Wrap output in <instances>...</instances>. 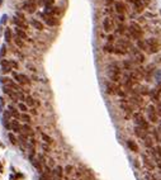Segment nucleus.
Listing matches in <instances>:
<instances>
[{
    "label": "nucleus",
    "mask_w": 161,
    "mask_h": 180,
    "mask_svg": "<svg viewBox=\"0 0 161 180\" xmlns=\"http://www.w3.org/2000/svg\"><path fill=\"white\" fill-rule=\"evenodd\" d=\"M13 68V65H11V61H8V60H3L1 61V70L4 74H8L9 71H11Z\"/></svg>",
    "instance_id": "10"
},
{
    "label": "nucleus",
    "mask_w": 161,
    "mask_h": 180,
    "mask_svg": "<svg viewBox=\"0 0 161 180\" xmlns=\"http://www.w3.org/2000/svg\"><path fill=\"white\" fill-rule=\"evenodd\" d=\"M72 170H74V167H72L71 165H67L66 167H65V173H66L67 175H68V174H71V173H72Z\"/></svg>",
    "instance_id": "39"
},
{
    "label": "nucleus",
    "mask_w": 161,
    "mask_h": 180,
    "mask_svg": "<svg viewBox=\"0 0 161 180\" xmlns=\"http://www.w3.org/2000/svg\"><path fill=\"white\" fill-rule=\"evenodd\" d=\"M108 76L112 81H118L119 80V76H121V71H119V67L117 65H110L108 67Z\"/></svg>",
    "instance_id": "1"
},
{
    "label": "nucleus",
    "mask_w": 161,
    "mask_h": 180,
    "mask_svg": "<svg viewBox=\"0 0 161 180\" xmlns=\"http://www.w3.org/2000/svg\"><path fill=\"white\" fill-rule=\"evenodd\" d=\"M15 17H18L19 19H22V20H24V22H25V17H24V14L20 13V11H17V15H15Z\"/></svg>",
    "instance_id": "41"
},
{
    "label": "nucleus",
    "mask_w": 161,
    "mask_h": 180,
    "mask_svg": "<svg viewBox=\"0 0 161 180\" xmlns=\"http://www.w3.org/2000/svg\"><path fill=\"white\" fill-rule=\"evenodd\" d=\"M135 9H136V11H138V13L143 10V5L140 0H135Z\"/></svg>",
    "instance_id": "30"
},
{
    "label": "nucleus",
    "mask_w": 161,
    "mask_h": 180,
    "mask_svg": "<svg viewBox=\"0 0 161 180\" xmlns=\"http://www.w3.org/2000/svg\"><path fill=\"white\" fill-rule=\"evenodd\" d=\"M8 110L10 112L11 117H13L14 119H18V118L20 117V116H19V112H18L17 109H15V107H14V105H11V104H10V105H8Z\"/></svg>",
    "instance_id": "18"
},
{
    "label": "nucleus",
    "mask_w": 161,
    "mask_h": 180,
    "mask_svg": "<svg viewBox=\"0 0 161 180\" xmlns=\"http://www.w3.org/2000/svg\"><path fill=\"white\" fill-rule=\"evenodd\" d=\"M23 8H24L25 11H28V13H34V10H36V4H33L32 1H27L23 4Z\"/></svg>",
    "instance_id": "14"
},
{
    "label": "nucleus",
    "mask_w": 161,
    "mask_h": 180,
    "mask_svg": "<svg viewBox=\"0 0 161 180\" xmlns=\"http://www.w3.org/2000/svg\"><path fill=\"white\" fill-rule=\"evenodd\" d=\"M10 129L15 133H22V126L17 119H11L10 121Z\"/></svg>",
    "instance_id": "9"
},
{
    "label": "nucleus",
    "mask_w": 161,
    "mask_h": 180,
    "mask_svg": "<svg viewBox=\"0 0 161 180\" xmlns=\"http://www.w3.org/2000/svg\"><path fill=\"white\" fill-rule=\"evenodd\" d=\"M13 23L18 27V28H27V23L24 20H22V19H19L18 17L13 18Z\"/></svg>",
    "instance_id": "17"
},
{
    "label": "nucleus",
    "mask_w": 161,
    "mask_h": 180,
    "mask_svg": "<svg viewBox=\"0 0 161 180\" xmlns=\"http://www.w3.org/2000/svg\"><path fill=\"white\" fill-rule=\"evenodd\" d=\"M13 78L15 79V81H17L19 85H29L30 84L29 79L27 78L25 75H23V74H18V72L13 71Z\"/></svg>",
    "instance_id": "4"
},
{
    "label": "nucleus",
    "mask_w": 161,
    "mask_h": 180,
    "mask_svg": "<svg viewBox=\"0 0 161 180\" xmlns=\"http://www.w3.org/2000/svg\"><path fill=\"white\" fill-rule=\"evenodd\" d=\"M135 121H136V124L138 126V127L146 129V131L148 129V122L145 119V118L141 116L140 113H136V114H135Z\"/></svg>",
    "instance_id": "6"
},
{
    "label": "nucleus",
    "mask_w": 161,
    "mask_h": 180,
    "mask_svg": "<svg viewBox=\"0 0 161 180\" xmlns=\"http://www.w3.org/2000/svg\"><path fill=\"white\" fill-rule=\"evenodd\" d=\"M30 24H32L33 28L37 29V30H42V29H43V23H41L40 20H37V19H32V20H30Z\"/></svg>",
    "instance_id": "20"
},
{
    "label": "nucleus",
    "mask_w": 161,
    "mask_h": 180,
    "mask_svg": "<svg viewBox=\"0 0 161 180\" xmlns=\"http://www.w3.org/2000/svg\"><path fill=\"white\" fill-rule=\"evenodd\" d=\"M53 175H55L56 178H59V179H62V176H64V169H62V166H57L56 170L53 171Z\"/></svg>",
    "instance_id": "25"
},
{
    "label": "nucleus",
    "mask_w": 161,
    "mask_h": 180,
    "mask_svg": "<svg viewBox=\"0 0 161 180\" xmlns=\"http://www.w3.org/2000/svg\"><path fill=\"white\" fill-rule=\"evenodd\" d=\"M22 133H23V135H25V136H32L33 135V129L30 128L29 124L24 123L22 126Z\"/></svg>",
    "instance_id": "15"
},
{
    "label": "nucleus",
    "mask_w": 161,
    "mask_h": 180,
    "mask_svg": "<svg viewBox=\"0 0 161 180\" xmlns=\"http://www.w3.org/2000/svg\"><path fill=\"white\" fill-rule=\"evenodd\" d=\"M43 15V18H44V22H46V24L49 25V27H57L60 24V19L55 17V15H48V14H42Z\"/></svg>",
    "instance_id": "3"
},
{
    "label": "nucleus",
    "mask_w": 161,
    "mask_h": 180,
    "mask_svg": "<svg viewBox=\"0 0 161 180\" xmlns=\"http://www.w3.org/2000/svg\"><path fill=\"white\" fill-rule=\"evenodd\" d=\"M137 46H138V48L142 49V51H148L147 41H145V40H138V41H137Z\"/></svg>",
    "instance_id": "21"
},
{
    "label": "nucleus",
    "mask_w": 161,
    "mask_h": 180,
    "mask_svg": "<svg viewBox=\"0 0 161 180\" xmlns=\"http://www.w3.org/2000/svg\"><path fill=\"white\" fill-rule=\"evenodd\" d=\"M42 140H43L44 141V142L46 143H48V145H51L52 142H53V141H52V138H51V137H49L48 135H46V133H43V132H42Z\"/></svg>",
    "instance_id": "33"
},
{
    "label": "nucleus",
    "mask_w": 161,
    "mask_h": 180,
    "mask_svg": "<svg viewBox=\"0 0 161 180\" xmlns=\"http://www.w3.org/2000/svg\"><path fill=\"white\" fill-rule=\"evenodd\" d=\"M147 114H148V121L150 122H152V123H156V122H157V114H156V109L154 105L148 107Z\"/></svg>",
    "instance_id": "8"
},
{
    "label": "nucleus",
    "mask_w": 161,
    "mask_h": 180,
    "mask_svg": "<svg viewBox=\"0 0 161 180\" xmlns=\"http://www.w3.org/2000/svg\"><path fill=\"white\" fill-rule=\"evenodd\" d=\"M157 62H160V64H161V56H159V57H157Z\"/></svg>",
    "instance_id": "45"
},
{
    "label": "nucleus",
    "mask_w": 161,
    "mask_h": 180,
    "mask_svg": "<svg viewBox=\"0 0 161 180\" xmlns=\"http://www.w3.org/2000/svg\"><path fill=\"white\" fill-rule=\"evenodd\" d=\"M10 118H11L10 112H9V110H5V112H4V114H3V121L4 122H9Z\"/></svg>",
    "instance_id": "34"
},
{
    "label": "nucleus",
    "mask_w": 161,
    "mask_h": 180,
    "mask_svg": "<svg viewBox=\"0 0 161 180\" xmlns=\"http://www.w3.org/2000/svg\"><path fill=\"white\" fill-rule=\"evenodd\" d=\"M14 43L17 44V47H19V48H23V46H24V42H23V40L22 38H19V37L14 38Z\"/></svg>",
    "instance_id": "32"
},
{
    "label": "nucleus",
    "mask_w": 161,
    "mask_h": 180,
    "mask_svg": "<svg viewBox=\"0 0 161 180\" xmlns=\"http://www.w3.org/2000/svg\"><path fill=\"white\" fill-rule=\"evenodd\" d=\"M103 28H104L105 32H112L113 30V22L110 18H105L104 20H103Z\"/></svg>",
    "instance_id": "11"
},
{
    "label": "nucleus",
    "mask_w": 161,
    "mask_h": 180,
    "mask_svg": "<svg viewBox=\"0 0 161 180\" xmlns=\"http://www.w3.org/2000/svg\"><path fill=\"white\" fill-rule=\"evenodd\" d=\"M104 48H105V51H107V52H114V47H113L112 44H107Z\"/></svg>",
    "instance_id": "40"
},
{
    "label": "nucleus",
    "mask_w": 161,
    "mask_h": 180,
    "mask_svg": "<svg viewBox=\"0 0 161 180\" xmlns=\"http://www.w3.org/2000/svg\"><path fill=\"white\" fill-rule=\"evenodd\" d=\"M30 161H32V165H34V167L40 171V173H42V166H41V162L38 161V160H36V159H33L32 156H30Z\"/></svg>",
    "instance_id": "26"
},
{
    "label": "nucleus",
    "mask_w": 161,
    "mask_h": 180,
    "mask_svg": "<svg viewBox=\"0 0 161 180\" xmlns=\"http://www.w3.org/2000/svg\"><path fill=\"white\" fill-rule=\"evenodd\" d=\"M129 32H131L132 37L135 38V40H141V36H142V30H141V28L137 24L132 23L131 27H129Z\"/></svg>",
    "instance_id": "7"
},
{
    "label": "nucleus",
    "mask_w": 161,
    "mask_h": 180,
    "mask_svg": "<svg viewBox=\"0 0 161 180\" xmlns=\"http://www.w3.org/2000/svg\"><path fill=\"white\" fill-rule=\"evenodd\" d=\"M143 143H145V146H146L147 148H152V140H151V137H148L146 136L143 138Z\"/></svg>",
    "instance_id": "29"
},
{
    "label": "nucleus",
    "mask_w": 161,
    "mask_h": 180,
    "mask_svg": "<svg viewBox=\"0 0 161 180\" xmlns=\"http://www.w3.org/2000/svg\"><path fill=\"white\" fill-rule=\"evenodd\" d=\"M133 55H135V59H136L137 62L142 64L143 61H145V56H143V53H141L140 51H137V49H135V51H133Z\"/></svg>",
    "instance_id": "23"
},
{
    "label": "nucleus",
    "mask_w": 161,
    "mask_h": 180,
    "mask_svg": "<svg viewBox=\"0 0 161 180\" xmlns=\"http://www.w3.org/2000/svg\"><path fill=\"white\" fill-rule=\"evenodd\" d=\"M135 133H136V136L137 137H140V138H145L146 137V129H143V128H141L138 127V126H136V128H135Z\"/></svg>",
    "instance_id": "16"
},
{
    "label": "nucleus",
    "mask_w": 161,
    "mask_h": 180,
    "mask_svg": "<svg viewBox=\"0 0 161 180\" xmlns=\"http://www.w3.org/2000/svg\"><path fill=\"white\" fill-rule=\"evenodd\" d=\"M1 84H3L4 86H9V88H11V89H14L15 91H22L20 85H19V84H17L15 81H13L11 79L6 78V76L1 78Z\"/></svg>",
    "instance_id": "2"
},
{
    "label": "nucleus",
    "mask_w": 161,
    "mask_h": 180,
    "mask_svg": "<svg viewBox=\"0 0 161 180\" xmlns=\"http://www.w3.org/2000/svg\"><path fill=\"white\" fill-rule=\"evenodd\" d=\"M142 160H143V165L146 166L148 170H154L155 169V164L152 162L151 159L147 157V155H142Z\"/></svg>",
    "instance_id": "12"
},
{
    "label": "nucleus",
    "mask_w": 161,
    "mask_h": 180,
    "mask_svg": "<svg viewBox=\"0 0 161 180\" xmlns=\"http://www.w3.org/2000/svg\"><path fill=\"white\" fill-rule=\"evenodd\" d=\"M15 34H17V37L22 38V40H28V36H27V33L23 30L22 28H15Z\"/></svg>",
    "instance_id": "22"
},
{
    "label": "nucleus",
    "mask_w": 161,
    "mask_h": 180,
    "mask_svg": "<svg viewBox=\"0 0 161 180\" xmlns=\"http://www.w3.org/2000/svg\"><path fill=\"white\" fill-rule=\"evenodd\" d=\"M127 146H128V148H129V150H131L132 152H138V146H137V143L135 142V141L128 140V141H127Z\"/></svg>",
    "instance_id": "19"
},
{
    "label": "nucleus",
    "mask_w": 161,
    "mask_h": 180,
    "mask_svg": "<svg viewBox=\"0 0 161 180\" xmlns=\"http://www.w3.org/2000/svg\"><path fill=\"white\" fill-rule=\"evenodd\" d=\"M18 109L20 110L22 113H27V112H28V105L24 104V103H19V104H18Z\"/></svg>",
    "instance_id": "31"
},
{
    "label": "nucleus",
    "mask_w": 161,
    "mask_h": 180,
    "mask_svg": "<svg viewBox=\"0 0 161 180\" xmlns=\"http://www.w3.org/2000/svg\"><path fill=\"white\" fill-rule=\"evenodd\" d=\"M145 179L146 180H159L154 174H151V173H147L146 175H145Z\"/></svg>",
    "instance_id": "36"
},
{
    "label": "nucleus",
    "mask_w": 161,
    "mask_h": 180,
    "mask_svg": "<svg viewBox=\"0 0 161 180\" xmlns=\"http://www.w3.org/2000/svg\"><path fill=\"white\" fill-rule=\"evenodd\" d=\"M42 148L46 151V152H49V146H48V143H46V142H43L42 143Z\"/></svg>",
    "instance_id": "42"
},
{
    "label": "nucleus",
    "mask_w": 161,
    "mask_h": 180,
    "mask_svg": "<svg viewBox=\"0 0 161 180\" xmlns=\"http://www.w3.org/2000/svg\"><path fill=\"white\" fill-rule=\"evenodd\" d=\"M3 170V166H1V164H0V171H1Z\"/></svg>",
    "instance_id": "46"
},
{
    "label": "nucleus",
    "mask_w": 161,
    "mask_h": 180,
    "mask_svg": "<svg viewBox=\"0 0 161 180\" xmlns=\"http://www.w3.org/2000/svg\"><path fill=\"white\" fill-rule=\"evenodd\" d=\"M25 104L28 105V107H32V108H33V105H38V103L34 100L32 97H27V99H25Z\"/></svg>",
    "instance_id": "27"
},
{
    "label": "nucleus",
    "mask_w": 161,
    "mask_h": 180,
    "mask_svg": "<svg viewBox=\"0 0 161 180\" xmlns=\"http://www.w3.org/2000/svg\"><path fill=\"white\" fill-rule=\"evenodd\" d=\"M20 119L24 122V123H27V124H29L30 123V117H29V114H27V113H22L20 114Z\"/></svg>",
    "instance_id": "28"
},
{
    "label": "nucleus",
    "mask_w": 161,
    "mask_h": 180,
    "mask_svg": "<svg viewBox=\"0 0 161 180\" xmlns=\"http://www.w3.org/2000/svg\"><path fill=\"white\" fill-rule=\"evenodd\" d=\"M25 99H27V97H25V95L23 94L22 91H18V100H20V102H24Z\"/></svg>",
    "instance_id": "38"
},
{
    "label": "nucleus",
    "mask_w": 161,
    "mask_h": 180,
    "mask_svg": "<svg viewBox=\"0 0 161 180\" xmlns=\"http://www.w3.org/2000/svg\"><path fill=\"white\" fill-rule=\"evenodd\" d=\"M114 8H116V11L119 15H123L126 13V5L122 1H117L116 4H114Z\"/></svg>",
    "instance_id": "13"
},
{
    "label": "nucleus",
    "mask_w": 161,
    "mask_h": 180,
    "mask_svg": "<svg viewBox=\"0 0 161 180\" xmlns=\"http://www.w3.org/2000/svg\"><path fill=\"white\" fill-rule=\"evenodd\" d=\"M8 137H9V140H10V143H13V145H15L17 143V137H15L13 133H9V135H8Z\"/></svg>",
    "instance_id": "37"
},
{
    "label": "nucleus",
    "mask_w": 161,
    "mask_h": 180,
    "mask_svg": "<svg viewBox=\"0 0 161 180\" xmlns=\"http://www.w3.org/2000/svg\"><path fill=\"white\" fill-rule=\"evenodd\" d=\"M107 89H108V93H116V86H113V84H107Z\"/></svg>",
    "instance_id": "35"
},
{
    "label": "nucleus",
    "mask_w": 161,
    "mask_h": 180,
    "mask_svg": "<svg viewBox=\"0 0 161 180\" xmlns=\"http://www.w3.org/2000/svg\"><path fill=\"white\" fill-rule=\"evenodd\" d=\"M147 44H148V52H151V53L157 52L160 49V47H161V44L159 43V41L155 40V38L147 40Z\"/></svg>",
    "instance_id": "5"
},
{
    "label": "nucleus",
    "mask_w": 161,
    "mask_h": 180,
    "mask_svg": "<svg viewBox=\"0 0 161 180\" xmlns=\"http://www.w3.org/2000/svg\"><path fill=\"white\" fill-rule=\"evenodd\" d=\"M4 38H5V41L9 43V42H11V40H13V33H11V29L10 28H6L5 32H4Z\"/></svg>",
    "instance_id": "24"
},
{
    "label": "nucleus",
    "mask_w": 161,
    "mask_h": 180,
    "mask_svg": "<svg viewBox=\"0 0 161 180\" xmlns=\"http://www.w3.org/2000/svg\"><path fill=\"white\" fill-rule=\"evenodd\" d=\"M30 113L36 116V114H37V110H36V108H32V109H30Z\"/></svg>",
    "instance_id": "44"
},
{
    "label": "nucleus",
    "mask_w": 161,
    "mask_h": 180,
    "mask_svg": "<svg viewBox=\"0 0 161 180\" xmlns=\"http://www.w3.org/2000/svg\"><path fill=\"white\" fill-rule=\"evenodd\" d=\"M5 53H6V47H5V46H3V47H1V51H0V55L4 56Z\"/></svg>",
    "instance_id": "43"
}]
</instances>
